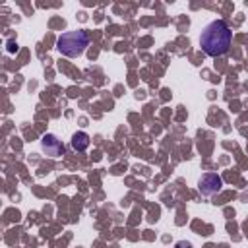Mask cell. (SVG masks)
I'll use <instances>...</instances> for the list:
<instances>
[{
	"mask_svg": "<svg viewBox=\"0 0 248 248\" xmlns=\"http://www.w3.org/2000/svg\"><path fill=\"white\" fill-rule=\"evenodd\" d=\"M232 43V31L223 19L209 21L200 35V46L207 56H221L229 50Z\"/></svg>",
	"mask_w": 248,
	"mask_h": 248,
	"instance_id": "cell-1",
	"label": "cell"
},
{
	"mask_svg": "<svg viewBox=\"0 0 248 248\" xmlns=\"http://www.w3.org/2000/svg\"><path fill=\"white\" fill-rule=\"evenodd\" d=\"M89 45V33L83 31V29H76V31H66L58 37L56 41V48L60 54L64 56H70V58H76V56H81L85 52Z\"/></svg>",
	"mask_w": 248,
	"mask_h": 248,
	"instance_id": "cell-2",
	"label": "cell"
},
{
	"mask_svg": "<svg viewBox=\"0 0 248 248\" xmlns=\"http://www.w3.org/2000/svg\"><path fill=\"white\" fill-rule=\"evenodd\" d=\"M223 188V178L217 174V172H203L198 180V190L202 196L205 198H211L215 196L219 190Z\"/></svg>",
	"mask_w": 248,
	"mask_h": 248,
	"instance_id": "cell-3",
	"label": "cell"
},
{
	"mask_svg": "<svg viewBox=\"0 0 248 248\" xmlns=\"http://www.w3.org/2000/svg\"><path fill=\"white\" fill-rule=\"evenodd\" d=\"M41 147L48 157H62L64 155V143L54 136V134H45L41 138Z\"/></svg>",
	"mask_w": 248,
	"mask_h": 248,
	"instance_id": "cell-4",
	"label": "cell"
},
{
	"mask_svg": "<svg viewBox=\"0 0 248 248\" xmlns=\"http://www.w3.org/2000/svg\"><path fill=\"white\" fill-rule=\"evenodd\" d=\"M70 145H72L74 151H85V149L89 147V136H87L85 132L79 130V132H76V134L72 136Z\"/></svg>",
	"mask_w": 248,
	"mask_h": 248,
	"instance_id": "cell-5",
	"label": "cell"
},
{
	"mask_svg": "<svg viewBox=\"0 0 248 248\" xmlns=\"http://www.w3.org/2000/svg\"><path fill=\"white\" fill-rule=\"evenodd\" d=\"M174 248H192V244H190L188 240H178V242L174 244Z\"/></svg>",
	"mask_w": 248,
	"mask_h": 248,
	"instance_id": "cell-6",
	"label": "cell"
}]
</instances>
